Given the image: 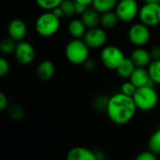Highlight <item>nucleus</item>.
I'll return each mask as SVG.
<instances>
[{
  "label": "nucleus",
  "instance_id": "a878e982",
  "mask_svg": "<svg viewBox=\"0 0 160 160\" xmlns=\"http://www.w3.org/2000/svg\"><path fill=\"white\" fill-rule=\"evenodd\" d=\"M9 114L12 119H13L15 121H20V120L24 119V117H25V110L23 109V108L21 106L13 105L10 108Z\"/></svg>",
  "mask_w": 160,
  "mask_h": 160
},
{
  "label": "nucleus",
  "instance_id": "bb28decb",
  "mask_svg": "<svg viewBox=\"0 0 160 160\" xmlns=\"http://www.w3.org/2000/svg\"><path fill=\"white\" fill-rule=\"evenodd\" d=\"M108 100H109V97L105 96V95H99L94 100V108L100 111H107Z\"/></svg>",
  "mask_w": 160,
  "mask_h": 160
},
{
  "label": "nucleus",
  "instance_id": "72a5a7b5",
  "mask_svg": "<svg viewBox=\"0 0 160 160\" xmlns=\"http://www.w3.org/2000/svg\"><path fill=\"white\" fill-rule=\"evenodd\" d=\"M88 7H89V6H86V5H84V4L75 2V12H76V14L81 15V14L87 10Z\"/></svg>",
  "mask_w": 160,
  "mask_h": 160
},
{
  "label": "nucleus",
  "instance_id": "f03ea898",
  "mask_svg": "<svg viewBox=\"0 0 160 160\" xmlns=\"http://www.w3.org/2000/svg\"><path fill=\"white\" fill-rule=\"evenodd\" d=\"M60 28V18L57 17L51 11H44L35 21L36 32L44 38L52 37L58 33Z\"/></svg>",
  "mask_w": 160,
  "mask_h": 160
},
{
  "label": "nucleus",
  "instance_id": "2eb2a0df",
  "mask_svg": "<svg viewBox=\"0 0 160 160\" xmlns=\"http://www.w3.org/2000/svg\"><path fill=\"white\" fill-rule=\"evenodd\" d=\"M36 74L42 81H48L55 74V65L49 59L41 61L36 69Z\"/></svg>",
  "mask_w": 160,
  "mask_h": 160
},
{
  "label": "nucleus",
  "instance_id": "2f4dec72",
  "mask_svg": "<svg viewBox=\"0 0 160 160\" xmlns=\"http://www.w3.org/2000/svg\"><path fill=\"white\" fill-rule=\"evenodd\" d=\"M8 105H9V100L7 95L3 92L0 91V111L6 109L8 108Z\"/></svg>",
  "mask_w": 160,
  "mask_h": 160
},
{
  "label": "nucleus",
  "instance_id": "9d476101",
  "mask_svg": "<svg viewBox=\"0 0 160 160\" xmlns=\"http://www.w3.org/2000/svg\"><path fill=\"white\" fill-rule=\"evenodd\" d=\"M13 54L16 60L23 65H28L32 63L36 58V50L33 44L25 40L17 42Z\"/></svg>",
  "mask_w": 160,
  "mask_h": 160
},
{
  "label": "nucleus",
  "instance_id": "aec40b11",
  "mask_svg": "<svg viewBox=\"0 0 160 160\" xmlns=\"http://www.w3.org/2000/svg\"><path fill=\"white\" fill-rule=\"evenodd\" d=\"M135 68H136V66L133 63V61L131 60V58H126L122 61V63L116 69V72H117V74L120 77L124 78V79H129V77L132 74Z\"/></svg>",
  "mask_w": 160,
  "mask_h": 160
},
{
  "label": "nucleus",
  "instance_id": "20e7f679",
  "mask_svg": "<svg viewBox=\"0 0 160 160\" xmlns=\"http://www.w3.org/2000/svg\"><path fill=\"white\" fill-rule=\"evenodd\" d=\"M133 100L138 109L150 111L157 106L159 98L153 86H145L137 89L133 95Z\"/></svg>",
  "mask_w": 160,
  "mask_h": 160
},
{
  "label": "nucleus",
  "instance_id": "f3484780",
  "mask_svg": "<svg viewBox=\"0 0 160 160\" xmlns=\"http://www.w3.org/2000/svg\"><path fill=\"white\" fill-rule=\"evenodd\" d=\"M87 31V27L81 19H72L68 24V32L73 39H82Z\"/></svg>",
  "mask_w": 160,
  "mask_h": 160
},
{
  "label": "nucleus",
  "instance_id": "f704fd0d",
  "mask_svg": "<svg viewBox=\"0 0 160 160\" xmlns=\"http://www.w3.org/2000/svg\"><path fill=\"white\" fill-rule=\"evenodd\" d=\"M57 17H58V18H61L62 16H64L63 15V12H62V10L60 9V7H58V8H55L54 10H52L51 11Z\"/></svg>",
  "mask_w": 160,
  "mask_h": 160
},
{
  "label": "nucleus",
  "instance_id": "7ed1b4c3",
  "mask_svg": "<svg viewBox=\"0 0 160 160\" xmlns=\"http://www.w3.org/2000/svg\"><path fill=\"white\" fill-rule=\"evenodd\" d=\"M90 48L81 39H72L65 47V57L67 60L74 65H82L88 58Z\"/></svg>",
  "mask_w": 160,
  "mask_h": 160
},
{
  "label": "nucleus",
  "instance_id": "b1692460",
  "mask_svg": "<svg viewBox=\"0 0 160 160\" xmlns=\"http://www.w3.org/2000/svg\"><path fill=\"white\" fill-rule=\"evenodd\" d=\"M59 7L62 10L63 15L65 17H72L74 14H76L74 0H63Z\"/></svg>",
  "mask_w": 160,
  "mask_h": 160
},
{
  "label": "nucleus",
  "instance_id": "c756f323",
  "mask_svg": "<svg viewBox=\"0 0 160 160\" xmlns=\"http://www.w3.org/2000/svg\"><path fill=\"white\" fill-rule=\"evenodd\" d=\"M10 71V63L4 57H0V77H4Z\"/></svg>",
  "mask_w": 160,
  "mask_h": 160
},
{
  "label": "nucleus",
  "instance_id": "dca6fc26",
  "mask_svg": "<svg viewBox=\"0 0 160 160\" xmlns=\"http://www.w3.org/2000/svg\"><path fill=\"white\" fill-rule=\"evenodd\" d=\"M80 19L82 20L84 25L87 27V28H93L99 26L100 24V17L101 14L95 11L92 7L87 8V10L80 15Z\"/></svg>",
  "mask_w": 160,
  "mask_h": 160
},
{
  "label": "nucleus",
  "instance_id": "39448f33",
  "mask_svg": "<svg viewBox=\"0 0 160 160\" xmlns=\"http://www.w3.org/2000/svg\"><path fill=\"white\" fill-rule=\"evenodd\" d=\"M125 58L123 51L116 45L104 46L100 53L102 64L109 70H116Z\"/></svg>",
  "mask_w": 160,
  "mask_h": 160
},
{
  "label": "nucleus",
  "instance_id": "c9c22d12",
  "mask_svg": "<svg viewBox=\"0 0 160 160\" xmlns=\"http://www.w3.org/2000/svg\"><path fill=\"white\" fill-rule=\"evenodd\" d=\"M96 154V159L97 160H106V153L102 151H96L95 152Z\"/></svg>",
  "mask_w": 160,
  "mask_h": 160
},
{
  "label": "nucleus",
  "instance_id": "4468645a",
  "mask_svg": "<svg viewBox=\"0 0 160 160\" xmlns=\"http://www.w3.org/2000/svg\"><path fill=\"white\" fill-rule=\"evenodd\" d=\"M130 58L136 67H147L152 60L150 52L143 47H137L131 53Z\"/></svg>",
  "mask_w": 160,
  "mask_h": 160
},
{
  "label": "nucleus",
  "instance_id": "5701e85b",
  "mask_svg": "<svg viewBox=\"0 0 160 160\" xmlns=\"http://www.w3.org/2000/svg\"><path fill=\"white\" fill-rule=\"evenodd\" d=\"M148 148L150 151L157 155H160V129L154 131L148 141Z\"/></svg>",
  "mask_w": 160,
  "mask_h": 160
},
{
  "label": "nucleus",
  "instance_id": "473e14b6",
  "mask_svg": "<svg viewBox=\"0 0 160 160\" xmlns=\"http://www.w3.org/2000/svg\"><path fill=\"white\" fill-rule=\"evenodd\" d=\"M150 55L152 60H156V59H160V46L159 45H154L152 46L150 50Z\"/></svg>",
  "mask_w": 160,
  "mask_h": 160
},
{
  "label": "nucleus",
  "instance_id": "0eeeda50",
  "mask_svg": "<svg viewBox=\"0 0 160 160\" xmlns=\"http://www.w3.org/2000/svg\"><path fill=\"white\" fill-rule=\"evenodd\" d=\"M114 12L120 21L129 23L138 16L139 7L137 0H118Z\"/></svg>",
  "mask_w": 160,
  "mask_h": 160
},
{
  "label": "nucleus",
  "instance_id": "6ab92c4d",
  "mask_svg": "<svg viewBox=\"0 0 160 160\" xmlns=\"http://www.w3.org/2000/svg\"><path fill=\"white\" fill-rule=\"evenodd\" d=\"M119 21L120 20H119L116 12L113 11L102 13L101 17H100V25L105 29H111V28H115Z\"/></svg>",
  "mask_w": 160,
  "mask_h": 160
},
{
  "label": "nucleus",
  "instance_id": "4be33fe9",
  "mask_svg": "<svg viewBox=\"0 0 160 160\" xmlns=\"http://www.w3.org/2000/svg\"><path fill=\"white\" fill-rule=\"evenodd\" d=\"M17 42L11 37L4 38L0 41V52L3 55H11L14 53Z\"/></svg>",
  "mask_w": 160,
  "mask_h": 160
},
{
  "label": "nucleus",
  "instance_id": "e433bc0d",
  "mask_svg": "<svg viewBox=\"0 0 160 160\" xmlns=\"http://www.w3.org/2000/svg\"><path fill=\"white\" fill-rule=\"evenodd\" d=\"M75 2H78V3H81V4H84L86 6H91L93 2V0H74Z\"/></svg>",
  "mask_w": 160,
  "mask_h": 160
},
{
  "label": "nucleus",
  "instance_id": "393cba45",
  "mask_svg": "<svg viewBox=\"0 0 160 160\" xmlns=\"http://www.w3.org/2000/svg\"><path fill=\"white\" fill-rule=\"evenodd\" d=\"M36 4L43 11H52L59 7L63 0H35Z\"/></svg>",
  "mask_w": 160,
  "mask_h": 160
},
{
  "label": "nucleus",
  "instance_id": "412c9836",
  "mask_svg": "<svg viewBox=\"0 0 160 160\" xmlns=\"http://www.w3.org/2000/svg\"><path fill=\"white\" fill-rule=\"evenodd\" d=\"M148 72L152 83L160 85V59L152 60L148 66Z\"/></svg>",
  "mask_w": 160,
  "mask_h": 160
},
{
  "label": "nucleus",
  "instance_id": "9b49d317",
  "mask_svg": "<svg viewBox=\"0 0 160 160\" xmlns=\"http://www.w3.org/2000/svg\"><path fill=\"white\" fill-rule=\"evenodd\" d=\"M28 34V27L21 19H13L8 26V35L16 42L24 41Z\"/></svg>",
  "mask_w": 160,
  "mask_h": 160
},
{
  "label": "nucleus",
  "instance_id": "6e6552de",
  "mask_svg": "<svg viewBox=\"0 0 160 160\" xmlns=\"http://www.w3.org/2000/svg\"><path fill=\"white\" fill-rule=\"evenodd\" d=\"M128 40L136 47H143L146 45L151 38L149 27L140 23L134 24L128 29Z\"/></svg>",
  "mask_w": 160,
  "mask_h": 160
},
{
  "label": "nucleus",
  "instance_id": "1a4fd4ad",
  "mask_svg": "<svg viewBox=\"0 0 160 160\" xmlns=\"http://www.w3.org/2000/svg\"><path fill=\"white\" fill-rule=\"evenodd\" d=\"M83 41L89 46L90 49L103 48L108 41V34L104 28L96 27L93 28H88Z\"/></svg>",
  "mask_w": 160,
  "mask_h": 160
},
{
  "label": "nucleus",
  "instance_id": "cd10ccee",
  "mask_svg": "<svg viewBox=\"0 0 160 160\" xmlns=\"http://www.w3.org/2000/svg\"><path fill=\"white\" fill-rule=\"evenodd\" d=\"M136 91H137V87L130 81V80H129V81H125L121 86V92L125 94V95L131 96V97H133Z\"/></svg>",
  "mask_w": 160,
  "mask_h": 160
},
{
  "label": "nucleus",
  "instance_id": "7c9ffc66",
  "mask_svg": "<svg viewBox=\"0 0 160 160\" xmlns=\"http://www.w3.org/2000/svg\"><path fill=\"white\" fill-rule=\"evenodd\" d=\"M82 65H83L84 70L88 72H92L96 69V62L94 59H92V58H88Z\"/></svg>",
  "mask_w": 160,
  "mask_h": 160
},
{
  "label": "nucleus",
  "instance_id": "a211bd4d",
  "mask_svg": "<svg viewBox=\"0 0 160 160\" xmlns=\"http://www.w3.org/2000/svg\"><path fill=\"white\" fill-rule=\"evenodd\" d=\"M118 0H93L92 7L100 14L114 11Z\"/></svg>",
  "mask_w": 160,
  "mask_h": 160
},
{
  "label": "nucleus",
  "instance_id": "ddd939ff",
  "mask_svg": "<svg viewBox=\"0 0 160 160\" xmlns=\"http://www.w3.org/2000/svg\"><path fill=\"white\" fill-rule=\"evenodd\" d=\"M66 160H97L95 152L89 148L77 146L73 147L66 154Z\"/></svg>",
  "mask_w": 160,
  "mask_h": 160
},
{
  "label": "nucleus",
  "instance_id": "c85d7f7f",
  "mask_svg": "<svg viewBox=\"0 0 160 160\" xmlns=\"http://www.w3.org/2000/svg\"><path fill=\"white\" fill-rule=\"evenodd\" d=\"M135 160H158V158H157V154L148 150V151H143L139 152L136 156Z\"/></svg>",
  "mask_w": 160,
  "mask_h": 160
},
{
  "label": "nucleus",
  "instance_id": "4c0bfd02",
  "mask_svg": "<svg viewBox=\"0 0 160 160\" xmlns=\"http://www.w3.org/2000/svg\"><path fill=\"white\" fill-rule=\"evenodd\" d=\"M144 3H151V2H160V0H143Z\"/></svg>",
  "mask_w": 160,
  "mask_h": 160
},
{
  "label": "nucleus",
  "instance_id": "423d86ee",
  "mask_svg": "<svg viewBox=\"0 0 160 160\" xmlns=\"http://www.w3.org/2000/svg\"><path fill=\"white\" fill-rule=\"evenodd\" d=\"M138 18L147 27H157L160 25V2L144 3L139 8Z\"/></svg>",
  "mask_w": 160,
  "mask_h": 160
},
{
  "label": "nucleus",
  "instance_id": "f257e3e1",
  "mask_svg": "<svg viewBox=\"0 0 160 160\" xmlns=\"http://www.w3.org/2000/svg\"><path fill=\"white\" fill-rule=\"evenodd\" d=\"M137 109L133 97L119 92L109 97L107 114L113 123L124 125L132 121Z\"/></svg>",
  "mask_w": 160,
  "mask_h": 160
},
{
  "label": "nucleus",
  "instance_id": "f8f14e48",
  "mask_svg": "<svg viewBox=\"0 0 160 160\" xmlns=\"http://www.w3.org/2000/svg\"><path fill=\"white\" fill-rule=\"evenodd\" d=\"M129 80L137 87V89L145 86H153V83L149 75L148 69H145V67H136L130 75Z\"/></svg>",
  "mask_w": 160,
  "mask_h": 160
}]
</instances>
